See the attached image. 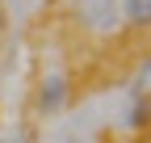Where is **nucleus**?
Instances as JSON below:
<instances>
[{
    "instance_id": "5",
    "label": "nucleus",
    "mask_w": 151,
    "mask_h": 143,
    "mask_svg": "<svg viewBox=\"0 0 151 143\" xmlns=\"http://www.w3.org/2000/svg\"><path fill=\"white\" fill-rule=\"evenodd\" d=\"M143 76H151V63H147V67H143Z\"/></svg>"
},
{
    "instance_id": "3",
    "label": "nucleus",
    "mask_w": 151,
    "mask_h": 143,
    "mask_svg": "<svg viewBox=\"0 0 151 143\" xmlns=\"http://www.w3.org/2000/svg\"><path fill=\"white\" fill-rule=\"evenodd\" d=\"M122 13H126V21H130V25H139V30L151 25V0H126V9H122Z\"/></svg>"
},
{
    "instance_id": "1",
    "label": "nucleus",
    "mask_w": 151,
    "mask_h": 143,
    "mask_svg": "<svg viewBox=\"0 0 151 143\" xmlns=\"http://www.w3.org/2000/svg\"><path fill=\"white\" fill-rule=\"evenodd\" d=\"M76 17L88 25V30H118V17H122V9H118V0H76Z\"/></svg>"
},
{
    "instance_id": "2",
    "label": "nucleus",
    "mask_w": 151,
    "mask_h": 143,
    "mask_svg": "<svg viewBox=\"0 0 151 143\" xmlns=\"http://www.w3.org/2000/svg\"><path fill=\"white\" fill-rule=\"evenodd\" d=\"M67 105V80L63 76H46L42 88H38V110L42 114H59Z\"/></svg>"
},
{
    "instance_id": "4",
    "label": "nucleus",
    "mask_w": 151,
    "mask_h": 143,
    "mask_svg": "<svg viewBox=\"0 0 151 143\" xmlns=\"http://www.w3.org/2000/svg\"><path fill=\"white\" fill-rule=\"evenodd\" d=\"M130 126H147V122H151V97H139L134 105H130Z\"/></svg>"
}]
</instances>
